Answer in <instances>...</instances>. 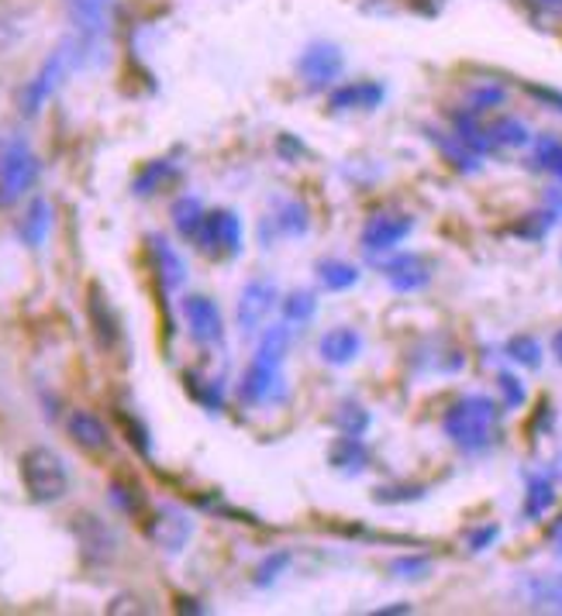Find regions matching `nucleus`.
<instances>
[{"label": "nucleus", "instance_id": "nucleus-1", "mask_svg": "<svg viewBox=\"0 0 562 616\" xmlns=\"http://www.w3.org/2000/svg\"><path fill=\"white\" fill-rule=\"evenodd\" d=\"M442 428L452 438L455 448L484 452L490 448L497 431V403L490 396H463L455 399L442 417Z\"/></svg>", "mask_w": 562, "mask_h": 616}, {"label": "nucleus", "instance_id": "nucleus-2", "mask_svg": "<svg viewBox=\"0 0 562 616\" xmlns=\"http://www.w3.org/2000/svg\"><path fill=\"white\" fill-rule=\"evenodd\" d=\"M21 482H25V493L35 503H59L70 490V476L62 458L46 448V444H35L25 455H21Z\"/></svg>", "mask_w": 562, "mask_h": 616}, {"label": "nucleus", "instance_id": "nucleus-3", "mask_svg": "<svg viewBox=\"0 0 562 616\" xmlns=\"http://www.w3.org/2000/svg\"><path fill=\"white\" fill-rule=\"evenodd\" d=\"M38 180V159L25 145H11L0 152V210L14 207Z\"/></svg>", "mask_w": 562, "mask_h": 616}, {"label": "nucleus", "instance_id": "nucleus-4", "mask_svg": "<svg viewBox=\"0 0 562 616\" xmlns=\"http://www.w3.org/2000/svg\"><path fill=\"white\" fill-rule=\"evenodd\" d=\"M145 538H149L166 555H180L194 538V520L180 506H156L152 517L145 520Z\"/></svg>", "mask_w": 562, "mask_h": 616}, {"label": "nucleus", "instance_id": "nucleus-5", "mask_svg": "<svg viewBox=\"0 0 562 616\" xmlns=\"http://www.w3.org/2000/svg\"><path fill=\"white\" fill-rule=\"evenodd\" d=\"M73 538H76V544H80L83 562H90V565H108V562L118 555L114 530L103 523L100 517H94V514H76V520H73Z\"/></svg>", "mask_w": 562, "mask_h": 616}, {"label": "nucleus", "instance_id": "nucleus-6", "mask_svg": "<svg viewBox=\"0 0 562 616\" xmlns=\"http://www.w3.org/2000/svg\"><path fill=\"white\" fill-rule=\"evenodd\" d=\"M197 245L215 255H239L242 251V221L232 210H211L204 218V227L197 235Z\"/></svg>", "mask_w": 562, "mask_h": 616}, {"label": "nucleus", "instance_id": "nucleus-7", "mask_svg": "<svg viewBox=\"0 0 562 616\" xmlns=\"http://www.w3.org/2000/svg\"><path fill=\"white\" fill-rule=\"evenodd\" d=\"M273 307H277V286L273 283H266V280L248 283L239 296V310H235L242 334L253 337L266 324V317L273 313Z\"/></svg>", "mask_w": 562, "mask_h": 616}, {"label": "nucleus", "instance_id": "nucleus-8", "mask_svg": "<svg viewBox=\"0 0 562 616\" xmlns=\"http://www.w3.org/2000/svg\"><path fill=\"white\" fill-rule=\"evenodd\" d=\"M183 317H186V328H191V337L200 345H218L224 324H221V310L215 300L207 296H186L183 300Z\"/></svg>", "mask_w": 562, "mask_h": 616}, {"label": "nucleus", "instance_id": "nucleus-9", "mask_svg": "<svg viewBox=\"0 0 562 616\" xmlns=\"http://www.w3.org/2000/svg\"><path fill=\"white\" fill-rule=\"evenodd\" d=\"M245 403H256V407H266V403H277L283 399L286 386H283V375L277 366H266V362H253L248 372L242 375V386H239Z\"/></svg>", "mask_w": 562, "mask_h": 616}, {"label": "nucleus", "instance_id": "nucleus-10", "mask_svg": "<svg viewBox=\"0 0 562 616\" xmlns=\"http://www.w3.org/2000/svg\"><path fill=\"white\" fill-rule=\"evenodd\" d=\"M62 73H66V66H62V49L46 62V66L38 70V76L28 83L25 90H21V114L25 118H35L41 111V103H46L52 97V90L59 87Z\"/></svg>", "mask_w": 562, "mask_h": 616}, {"label": "nucleus", "instance_id": "nucleus-11", "mask_svg": "<svg viewBox=\"0 0 562 616\" xmlns=\"http://www.w3.org/2000/svg\"><path fill=\"white\" fill-rule=\"evenodd\" d=\"M414 221L407 214H377L369 218V224L363 227V248L369 251H387L393 245H401L411 235Z\"/></svg>", "mask_w": 562, "mask_h": 616}, {"label": "nucleus", "instance_id": "nucleus-12", "mask_svg": "<svg viewBox=\"0 0 562 616\" xmlns=\"http://www.w3.org/2000/svg\"><path fill=\"white\" fill-rule=\"evenodd\" d=\"M66 431L70 438L80 444L83 452H90V455H103L111 448V431H108V423H103L97 414L90 410H73L66 417Z\"/></svg>", "mask_w": 562, "mask_h": 616}, {"label": "nucleus", "instance_id": "nucleus-13", "mask_svg": "<svg viewBox=\"0 0 562 616\" xmlns=\"http://www.w3.org/2000/svg\"><path fill=\"white\" fill-rule=\"evenodd\" d=\"M301 73L310 87H321V83H331L342 73V52L335 46H310L301 56Z\"/></svg>", "mask_w": 562, "mask_h": 616}, {"label": "nucleus", "instance_id": "nucleus-14", "mask_svg": "<svg viewBox=\"0 0 562 616\" xmlns=\"http://www.w3.org/2000/svg\"><path fill=\"white\" fill-rule=\"evenodd\" d=\"M387 280L398 293H414V289L428 286L431 266L422 259V255H398L393 262H387Z\"/></svg>", "mask_w": 562, "mask_h": 616}, {"label": "nucleus", "instance_id": "nucleus-15", "mask_svg": "<svg viewBox=\"0 0 562 616\" xmlns=\"http://www.w3.org/2000/svg\"><path fill=\"white\" fill-rule=\"evenodd\" d=\"M90 324H94V334H97L100 348H114L118 334H121V321H118L111 300L103 296V289L97 283L90 286Z\"/></svg>", "mask_w": 562, "mask_h": 616}, {"label": "nucleus", "instance_id": "nucleus-16", "mask_svg": "<svg viewBox=\"0 0 562 616\" xmlns=\"http://www.w3.org/2000/svg\"><path fill=\"white\" fill-rule=\"evenodd\" d=\"M359 348H363V337H359V331H352V328H335L318 342V355L325 358L328 366H349L352 358L359 355Z\"/></svg>", "mask_w": 562, "mask_h": 616}, {"label": "nucleus", "instance_id": "nucleus-17", "mask_svg": "<svg viewBox=\"0 0 562 616\" xmlns=\"http://www.w3.org/2000/svg\"><path fill=\"white\" fill-rule=\"evenodd\" d=\"M328 461H331V469L356 476V472H363L366 465H369V452H366V444L359 441V434H342L335 444H331Z\"/></svg>", "mask_w": 562, "mask_h": 616}, {"label": "nucleus", "instance_id": "nucleus-18", "mask_svg": "<svg viewBox=\"0 0 562 616\" xmlns=\"http://www.w3.org/2000/svg\"><path fill=\"white\" fill-rule=\"evenodd\" d=\"M380 100H383V87H377V83H349V87H339L331 94L328 103L335 111H369Z\"/></svg>", "mask_w": 562, "mask_h": 616}, {"label": "nucleus", "instance_id": "nucleus-19", "mask_svg": "<svg viewBox=\"0 0 562 616\" xmlns=\"http://www.w3.org/2000/svg\"><path fill=\"white\" fill-rule=\"evenodd\" d=\"M49 224H52L49 200L35 197L28 204V210H25V218L17 221V235H21V242H25L28 248H38L41 242H46V235H49Z\"/></svg>", "mask_w": 562, "mask_h": 616}, {"label": "nucleus", "instance_id": "nucleus-20", "mask_svg": "<svg viewBox=\"0 0 562 616\" xmlns=\"http://www.w3.org/2000/svg\"><path fill=\"white\" fill-rule=\"evenodd\" d=\"M152 259H156V272H159V280H162L166 289L183 286V280H186V266H183L180 255L170 248V242H166V238H152Z\"/></svg>", "mask_w": 562, "mask_h": 616}, {"label": "nucleus", "instance_id": "nucleus-21", "mask_svg": "<svg viewBox=\"0 0 562 616\" xmlns=\"http://www.w3.org/2000/svg\"><path fill=\"white\" fill-rule=\"evenodd\" d=\"M204 218H207V210L197 197H180L173 204V227L183 238H197L204 227Z\"/></svg>", "mask_w": 562, "mask_h": 616}, {"label": "nucleus", "instance_id": "nucleus-22", "mask_svg": "<svg viewBox=\"0 0 562 616\" xmlns=\"http://www.w3.org/2000/svg\"><path fill=\"white\" fill-rule=\"evenodd\" d=\"M290 352V328L286 324H273L266 328L262 342H259V352H256V362H266V366H283V358Z\"/></svg>", "mask_w": 562, "mask_h": 616}, {"label": "nucleus", "instance_id": "nucleus-23", "mask_svg": "<svg viewBox=\"0 0 562 616\" xmlns=\"http://www.w3.org/2000/svg\"><path fill=\"white\" fill-rule=\"evenodd\" d=\"M552 503H555V485H552V479L535 476V479L528 482V493H525V517H528V520L546 517L549 509H552Z\"/></svg>", "mask_w": 562, "mask_h": 616}, {"label": "nucleus", "instance_id": "nucleus-24", "mask_svg": "<svg viewBox=\"0 0 562 616\" xmlns=\"http://www.w3.org/2000/svg\"><path fill=\"white\" fill-rule=\"evenodd\" d=\"M528 600L535 609H555L562 613V576H542L528 582Z\"/></svg>", "mask_w": 562, "mask_h": 616}, {"label": "nucleus", "instance_id": "nucleus-25", "mask_svg": "<svg viewBox=\"0 0 562 616\" xmlns=\"http://www.w3.org/2000/svg\"><path fill=\"white\" fill-rule=\"evenodd\" d=\"M70 14L80 32H100L108 17V0H70Z\"/></svg>", "mask_w": 562, "mask_h": 616}, {"label": "nucleus", "instance_id": "nucleus-26", "mask_svg": "<svg viewBox=\"0 0 562 616\" xmlns=\"http://www.w3.org/2000/svg\"><path fill=\"white\" fill-rule=\"evenodd\" d=\"M318 275L328 289H349L359 283V269L352 262H342V259H325L318 262Z\"/></svg>", "mask_w": 562, "mask_h": 616}, {"label": "nucleus", "instance_id": "nucleus-27", "mask_svg": "<svg viewBox=\"0 0 562 616\" xmlns=\"http://www.w3.org/2000/svg\"><path fill=\"white\" fill-rule=\"evenodd\" d=\"M490 132V141L493 145H504V148H517V145H528V127L514 118H501L497 124L487 127Z\"/></svg>", "mask_w": 562, "mask_h": 616}, {"label": "nucleus", "instance_id": "nucleus-28", "mask_svg": "<svg viewBox=\"0 0 562 616\" xmlns=\"http://www.w3.org/2000/svg\"><path fill=\"white\" fill-rule=\"evenodd\" d=\"M508 355L514 358L517 366H525V369H538V366H542V345H538L532 334L511 337V342H508Z\"/></svg>", "mask_w": 562, "mask_h": 616}, {"label": "nucleus", "instance_id": "nucleus-29", "mask_svg": "<svg viewBox=\"0 0 562 616\" xmlns=\"http://www.w3.org/2000/svg\"><path fill=\"white\" fill-rule=\"evenodd\" d=\"M315 307H318L315 293H310V289H297V293H290V296H286L283 317H286V321H294V324H304V321H310V313H315Z\"/></svg>", "mask_w": 562, "mask_h": 616}, {"label": "nucleus", "instance_id": "nucleus-30", "mask_svg": "<svg viewBox=\"0 0 562 616\" xmlns=\"http://www.w3.org/2000/svg\"><path fill=\"white\" fill-rule=\"evenodd\" d=\"M170 176H173L170 162H152L149 169H142V176L135 180V194H138V197L156 194V186H159L162 180H170Z\"/></svg>", "mask_w": 562, "mask_h": 616}, {"label": "nucleus", "instance_id": "nucleus-31", "mask_svg": "<svg viewBox=\"0 0 562 616\" xmlns=\"http://www.w3.org/2000/svg\"><path fill=\"white\" fill-rule=\"evenodd\" d=\"M335 423L342 428V434H363L369 417H366V410L359 407V403H345V407H339V414H335Z\"/></svg>", "mask_w": 562, "mask_h": 616}, {"label": "nucleus", "instance_id": "nucleus-32", "mask_svg": "<svg viewBox=\"0 0 562 616\" xmlns=\"http://www.w3.org/2000/svg\"><path fill=\"white\" fill-rule=\"evenodd\" d=\"M390 571L398 579H425V576H431V562L428 558H414V555H407V558H393L390 562Z\"/></svg>", "mask_w": 562, "mask_h": 616}, {"label": "nucleus", "instance_id": "nucleus-33", "mask_svg": "<svg viewBox=\"0 0 562 616\" xmlns=\"http://www.w3.org/2000/svg\"><path fill=\"white\" fill-rule=\"evenodd\" d=\"M290 565V555L286 551H277V555H269L259 568H256V586H273L280 571Z\"/></svg>", "mask_w": 562, "mask_h": 616}, {"label": "nucleus", "instance_id": "nucleus-34", "mask_svg": "<svg viewBox=\"0 0 562 616\" xmlns=\"http://www.w3.org/2000/svg\"><path fill=\"white\" fill-rule=\"evenodd\" d=\"M497 386L504 390V403H508V407H522V403H525V390H522V382H517L514 375L501 372V375H497Z\"/></svg>", "mask_w": 562, "mask_h": 616}, {"label": "nucleus", "instance_id": "nucleus-35", "mask_svg": "<svg viewBox=\"0 0 562 616\" xmlns=\"http://www.w3.org/2000/svg\"><path fill=\"white\" fill-rule=\"evenodd\" d=\"M535 159H538V165L555 169V165H559V159H562V145H559V141H552V138H542V141H538V152H535Z\"/></svg>", "mask_w": 562, "mask_h": 616}, {"label": "nucleus", "instance_id": "nucleus-36", "mask_svg": "<svg viewBox=\"0 0 562 616\" xmlns=\"http://www.w3.org/2000/svg\"><path fill=\"white\" fill-rule=\"evenodd\" d=\"M108 613H111V616H118V613H149V606H142L138 596H114V600L108 603Z\"/></svg>", "mask_w": 562, "mask_h": 616}, {"label": "nucleus", "instance_id": "nucleus-37", "mask_svg": "<svg viewBox=\"0 0 562 616\" xmlns=\"http://www.w3.org/2000/svg\"><path fill=\"white\" fill-rule=\"evenodd\" d=\"M497 534H501V530H497L493 523H490V527H480V530H473V534H469V547H473V551H487V547L497 541Z\"/></svg>", "mask_w": 562, "mask_h": 616}, {"label": "nucleus", "instance_id": "nucleus-38", "mask_svg": "<svg viewBox=\"0 0 562 616\" xmlns=\"http://www.w3.org/2000/svg\"><path fill=\"white\" fill-rule=\"evenodd\" d=\"M418 496H422V490H380L377 493L380 503H401V500H418Z\"/></svg>", "mask_w": 562, "mask_h": 616}, {"label": "nucleus", "instance_id": "nucleus-39", "mask_svg": "<svg viewBox=\"0 0 562 616\" xmlns=\"http://www.w3.org/2000/svg\"><path fill=\"white\" fill-rule=\"evenodd\" d=\"M380 616H393V613H411V606L407 603H398V606H383V609H377Z\"/></svg>", "mask_w": 562, "mask_h": 616}, {"label": "nucleus", "instance_id": "nucleus-40", "mask_svg": "<svg viewBox=\"0 0 562 616\" xmlns=\"http://www.w3.org/2000/svg\"><path fill=\"white\" fill-rule=\"evenodd\" d=\"M538 4L549 8V11H555V14H562V0H538Z\"/></svg>", "mask_w": 562, "mask_h": 616}, {"label": "nucleus", "instance_id": "nucleus-41", "mask_svg": "<svg viewBox=\"0 0 562 616\" xmlns=\"http://www.w3.org/2000/svg\"><path fill=\"white\" fill-rule=\"evenodd\" d=\"M552 352H555V358H559V362H562V331L552 337Z\"/></svg>", "mask_w": 562, "mask_h": 616}, {"label": "nucleus", "instance_id": "nucleus-42", "mask_svg": "<svg viewBox=\"0 0 562 616\" xmlns=\"http://www.w3.org/2000/svg\"><path fill=\"white\" fill-rule=\"evenodd\" d=\"M552 538H555V551H559V558H562V523L552 530Z\"/></svg>", "mask_w": 562, "mask_h": 616}, {"label": "nucleus", "instance_id": "nucleus-43", "mask_svg": "<svg viewBox=\"0 0 562 616\" xmlns=\"http://www.w3.org/2000/svg\"><path fill=\"white\" fill-rule=\"evenodd\" d=\"M552 173H555V176H559V180H562V159H559V165H555V169H552Z\"/></svg>", "mask_w": 562, "mask_h": 616}]
</instances>
